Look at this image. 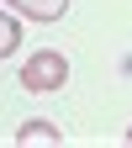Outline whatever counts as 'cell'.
<instances>
[{"label":"cell","mask_w":132,"mask_h":148,"mask_svg":"<svg viewBox=\"0 0 132 148\" xmlns=\"http://www.w3.org/2000/svg\"><path fill=\"white\" fill-rule=\"evenodd\" d=\"M21 85L32 90V95H53V90L69 85V58L58 48H37L32 58L21 64Z\"/></svg>","instance_id":"1"},{"label":"cell","mask_w":132,"mask_h":148,"mask_svg":"<svg viewBox=\"0 0 132 148\" xmlns=\"http://www.w3.org/2000/svg\"><path fill=\"white\" fill-rule=\"evenodd\" d=\"M5 11L27 16V21H64L69 0H5Z\"/></svg>","instance_id":"2"},{"label":"cell","mask_w":132,"mask_h":148,"mask_svg":"<svg viewBox=\"0 0 132 148\" xmlns=\"http://www.w3.org/2000/svg\"><path fill=\"white\" fill-rule=\"evenodd\" d=\"M58 138L64 132L53 122H21V127H16V143H58Z\"/></svg>","instance_id":"3"},{"label":"cell","mask_w":132,"mask_h":148,"mask_svg":"<svg viewBox=\"0 0 132 148\" xmlns=\"http://www.w3.org/2000/svg\"><path fill=\"white\" fill-rule=\"evenodd\" d=\"M16 37H21V21H16V11H5L0 16V53H5V58L16 53Z\"/></svg>","instance_id":"4"},{"label":"cell","mask_w":132,"mask_h":148,"mask_svg":"<svg viewBox=\"0 0 132 148\" xmlns=\"http://www.w3.org/2000/svg\"><path fill=\"white\" fill-rule=\"evenodd\" d=\"M127 143H132V127H127Z\"/></svg>","instance_id":"5"}]
</instances>
